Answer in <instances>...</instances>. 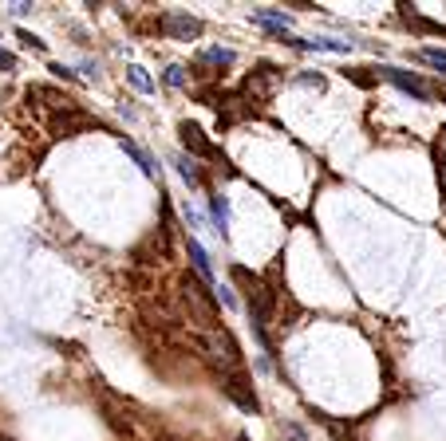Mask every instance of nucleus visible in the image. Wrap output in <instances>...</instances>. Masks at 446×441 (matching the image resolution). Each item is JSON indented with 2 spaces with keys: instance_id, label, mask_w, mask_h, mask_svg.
<instances>
[{
  "instance_id": "f257e3e1",
  "label": "nucleus",
  "mask_w": 446,
  "mask_h": 441,
  "mask_svg": "<svg viewBox=\"0 0 446 441\" xmlns=\"http://www.w3.org/2000/svg\"><path fill=\"white\" fill-rule=\"evenodd\" d=\"M197 351L209 358L214 366H222V371H233V366H241V351L237 343H233V335L225 327H206V331H197L194 335Z\"/></svg>"
},
{
  "instance_id": "f03ea898",
  "label": "nucleus",
  "mask_w": 446,
  "mask_h": 441,
  "mask_svg": "<svg viewBox=\"0 0 446 441\" xmlns=\"http://www.w3.org/2000/svg\"><path fill=\"white\" fill-rule=\"evenodd\" d=\"M182 288H186L182 296H186V304L197 312V319L206 323V327H217V323H214V319H217V312H214V292H206V288H202V280H190V276H186V284H182Z\"/></svg>"
},
{
  "instance_id": "7ed1b4c3",
  "label": "nucleus",
  "mask_w": 446,
  "mask_h": 441,
  "mask_svg": "<svg viewBox=\"0 0 446 441\" xmlns=\"http://www.w3.org/2000/svg\"><path fill=\"white\" fill-rule=\"evenodd\" d=\"M162 32L174 40H190V36H202V20L186 16V12H166L162 16Z\"/></svg>"
},
{
  "instance_id": "20e7f679",
  "label": "nucleus",
  "mask_w": 446,
  "mask_h": 441,
  "mask_svg": "<svg viewBox=\"0 0 446 441\" xmlns=\"http://www.w3.org/2000/svg\"><path fill=\"white\" fill-rule=\"evenodd\" d=\"M383 79H391V83L399 87V91L415 95V99H422V102L430 99V87L422 83L419 75H411V71H399V68H383Z\"/></svg>"
},
{
  "instance_id": "39448f33",
  "label": "nucleus",
  "mask_w": 446,
  "mask_h": 441,
  "mask_svg": "<svg viewBox=\"0 0 446 441\" xmlns=\"http://www.w3.org/2000/svg\"><path fill=\"white\" fill-rule=\"evenodd\" d=\"M182 142H186L190 150L197 154V158H214V146H209L206 138H202V130H197L194 122H182Z\"/></svg>"
},
{
  "instance_id": "423d86ee",
  "label": "nucleus",
  "mask_w": 446,
  "mask_h": 441,
  "mask_svg": "<svg viewBox=\"0 0 446 441\" xmlns=\"http://www.w3.org/2000/svg\"><path fill=\"white\" fill-rule=\"evenodd\" d=\"M186 253H190V260H194V268H197V276L206 284H214V268H209V256H206V248L197 245L194 237H186Z\"/></svg>"
},
{
  "instance_id": "0eeeda50",
  "label": "nucleus",
  "mask_w": 446,
  "mask_h": 441,
  "mask_svg": "<svg viewBox=\"0 0 446 441\" xmlns=\"http://www.w3.org/2000/svg\"><path fill=\"white\" fill-rule=\"evenodd\" d=\"M209 217H214V233L225 237V229H229V201H225L222 193L209 197Z\"/></svg>"
},
{
  "instance_id": "6e6552de",
  "label": "nucleus",
  "mask_w": 446,
  "mask_h": 441,
  "mask_svg": "<svg viewBox=\"0 0 446 441\" xmlns=\"http://www.w3.org/2000/svg\"><path fill=\"white\" fill-rule=\"evenodd\" d=\"M253 20L265 24V28H273V32H284V28H289V16L276 12V9H253Z\"/></svg>"
},
{
  "instance_id": "1a4fd4ad",
  "label": "nucleus",
  "mask_w": 446,
  "mask_h": 441,
  "mask_svg": "<svg viewBox=\"0 0 446 441\" xmlns=\"http://www.w3.org/2000/svg\"><path fill=\"white\" fill-rule=\"evenodd\" d=\"M123 150H127V158H135L138 166H142V174H146V178H155V158H150V154H146V150H138V146L130 142V138H123Z\"/></svg>"
},
{
  "instance_id": "9d476101",
  "label": "nucleus",
  "mask_w": 446,
  "mask_h": 441,
  "mask_svg": "<svg viewBox=\"0 0 446 441\" xmlns=\"http://www.w3.org/2000/svg\"><path fill=\"white\" fill-rule=\"evenodd\" d=\"M419 60L430 63V68H438V71L446 75V51H442V48H422V51H419Z\"/></svg>"
},
{
  "instance_id": "9b49d317",
  "label": "nucleus",
  "mask_w": 446,
  "mask_h": 441,
  "mask_svg": "<svg viewBox=\"0 0 446 441\" xmlns=\"http://www.w3.org/2000/svg\"><path fill=\"white\" fill-rule=\"evenodd\" d=\"M174 166H178V174H182V178H186V181H190V186H197V181H202V174H197V166H194V161L186 158V154H182V158H174Z\"/></svg>"
},
{
  "instance_id": "f8f14e48",
  "label": "nucleus",
  "mask_w": 446,
  "mask_h": 441,
  "mask_svg": "<svg viewBox=\"0 0 446 441\" xmlns=\"http://www.w3.org/2000/svg\"><path fill=\"white\" fill-rule=\"evenodd\" d=\"M130 83H135L138 91H155V83H150V75H146L142 68H130Z\"/></svg>"
},
{
  "instance_id": "ddd939ff",
  "label": "nucleus",
  "mask_w": 446,
  "mask_h": 441,
  "mask_svg": "<svg viewBox=\"0 0 446 441\" xmlns=\"http://www.w3.org/2000/svg\"><path fill=\"white\" fill-rule=\"evenodd\" d=\"M206 60H209V63H233V51H229V48H209Z\"/></svg>"
},
{
  "instance_id": "4468645a",
  "label": "nucleus",
  "mask_w": 446,
  "mask_h": 441,
  "mask_svg": "<svg viewBox=\"0 0 446 441\" xmlns=\"http://www.w3.org/2000/svg\"><path fill=\"white\" fill-rule=\"evenodd\" d=\"M166 83H170V87H182V83H186V75H182V68H166Z\"/></svg>"
},
{
  "instance_id": "2eb2a0df",
  "label": "nucleus",
  "mask_w": 446,
  "mask_h": 441,
  "mask_svg": "<svg viewBox=\"0 0 446 441\" xmlns=\"http://www.w3.org/2000/svg\"><path fill=\"white\" fill-rule=\"evenodd\" d=\"M284 433H289V441H304V430H301V425H284Z\"/></svg>"
},
{
  "instance_id": "dca6fc26",
  "label": "nucleus",
  "mask_w": 446,
  "mask_h": 441,
  "mask_svg": "<svg viewBox=\"0 0 446 441\" xmlns=\"http://www.w3.org/2000/svg\"><path fill=\"white\" fill-rule=\"evenodd\" d=\"M52 71H56L60 79H76V71H71V68H63V63H52Z\"/></svg>"
},
{
  "instance_id": "f3484780",
  "label": "nucleus",
  "mask_w": 446,
  "mask_h": 441,
  "mask_svg": "<svg viewBox=\"0 0 446 441\" xmlns=\"http://www.w3.org/2000/svg\"><path fill=\"white\" fill-rule=\"evenodd\" d=\"M0 68H4V71H12V68H16V60H12L9 51H0Z\"/></svg>"
}]
</instances>
